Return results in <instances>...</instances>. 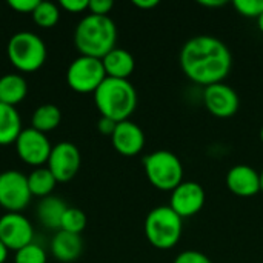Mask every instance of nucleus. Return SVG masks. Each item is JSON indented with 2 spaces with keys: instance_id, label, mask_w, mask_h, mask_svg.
<instances>
[{
  "instance_id": "1",
  "label": "nucleus",
  "mask_w": 263,
  "mask_h": 263,
  "mask_svg": "<svg viewBox=\"0 0 263 263\" xmlns=\"http://www.w3.org/2000/svg\"><path fill=\"white\" fill-rule=\"evenodd\" d=\"M183 74L194 83L210 86L222 83L233 66L230 48L214 35L191 37L180 51Z\"/></svg>"
},
{
  "instance_id": "2",
  "label": "nucleus",
  "mask_w": 263,
  "mask_h": 263,
  "mask_svg": "<svg viewBox=\"0 0 263 263\" xmlns=\"http://www.w3.org/2000/svg\"><path fill=\"white\" fill-rule=\"evenodd\" d=\"M117 26L109 15H85L74 31V43L80 55L103 59L116 48Z\"/></svg>"
},
{
  "instance_id": "3",
  "label": "nucleus",
  "mask_w": 263,
  "mask_h": 263,
  "mask_svg": "<svg viewBox=\"0 0 263 263\" xmlns=\"http://www.w3.org/2000/svg\"><path fill=\"white\" fill-rule=\"evenodd\" d=\"M94 102L102 117L119 123L129 120L137 106V92L129 80L106 77L94 91Z\"/></svg>"
},
{
  "instance_id": "4",
  "label": "nucleus",
  "mask_w": 263,
  "mask_h": 263,
  "mask_svg": "<svg viewBox=\"0 0 263 263\" xmlns=\"http://www.w3.org/2000/svg\"><path fill=\"white\" fill-rule=\"evenodd\" d=\"M183 231V222L170 205L151 210L145 219V236L148 242L157 250L174 248Z\"/></svg>"
},
{
  "instance_id": "5",
  "label": "nucleus",
  "mask_w": 263,
  "mask_h": 263,
  "mask_svg": "<svg viewBox=\"0 0 263 263\" xmlns=\"http://www.w3.org/2000/svg\"><path fill=\"white\" fill-rule=\"evenodd\" d=\"M143 168L149 183L160 191H174L183 182V165L171 151L159 149L148 154Z\"/></svg>"
},
{
  "instance_id": "6",
  "label": "nucleus",
  "mask_w": 263,
  "mask_h": 263,
  "mask_svg": "<svg viewBox=\"0 0 263 263\" xmlns=\"http://www.w3.org/2000/svg\"><path fill=\"white\" fill-rule=\"evenodd\" d=\"M9 62L23 72L39 69L46 60V45L35 32L18 31L15 32L6 46Z\"/></svg>"
},
{
  "instance_id": "7",
  "label": "nucleus",
  "mask_w": 263,
  "mask_h": 263,
  "mask_svg": "<svg viewBox=\"0 0 263 263\" xmlns=\"http://www.w3.org/2000/svg\"><path fill=\"white\" fill-rule=\"evenodd\" d=\"M106 79L102 59L79 55L66 69V83L77 92H94Z\"/></svg>"
},
{
  "instance_id": "8",
  "label": "nucleus",
  "mask_w": 263,
  "mask_h": 263,
  "mask_svg": "<svg viewBox=\"0 0 263 263\" xmlns=\"http://www.w3.org/2000/svg\"><path fill=\"white\" fill-rule=\"evenodd\" d=\"M31 197L28 176L17 170L0 173V205L8 213H20L28 206Z\"/></svg>"
},
{
  "instance_id": "9",
  "label": "nucleus",
  "mask_w": 263,
  "mask_h": 263,
  "mask_svg": "<svg viewBox=\"0 0 263 263\" xmlns=\"http://www.w3.org/2000/svg\"><path fill=\"white\" fill-rule=\"evenodd\" d=\"M14 143H15L18 157L25 163L37 166V168L48 162L51 149H52L48 136L42 131L34 129L32 126L22 129V133L18 134Z\"/></svg>"
},
{
  "instance_id": "10",
  "label": "nucleus",
  "mask_w": 263,
  "mask_h": 263,
  "mask_svg": "<svg viewBox=\"0 0 263 263\" xmlns=\"http://www.w3.org/2000/svg\"><path fill=\"white\" fill-rule=\"evenodd\" d=\"M34 228L28 217L22 213H5L0 217V240L8 250L18 251L32 243Z\"/></svg>"
},
{
  "instance_id": "11",
  "label": "nucleus",
  "mask_w": 263,
  "mask_h": 263,
  "mask_svg": "<svg viewBox=\"0 0 263 263\" xmlns=\"http://www.w3.org/2000/svg\"><path fill=\"white\" fill-rule=\"evenodd\" d=\"M203 103L210 114L219 119L233 117L240 106L239 94L234 88L227 83H214L205 88L203 91Z\"/></svg>"
},
{
  "instance_id": "12",
  "label": "nucleus",
  "mask_w": 263,
  "mask_h": 263,
  "mask_svg": "<svg viewBox=\"0 0 263 263\" xmlns=\"http://www.w3.org/2000/svg\"><path fill=\"white\" fill-rule=\"evenodd\" d=\"M80 168V151L71 142H59L52 146L48 170L54 174L57 182L71 180Z\"/></svg>"
},
{
  "instance_id": "13",
  "label": "nucleus",
  "mask_w": 263,
  "mask_h": 263,
  "mask_svg": "<svg viewBox=\"0 0 263 263\" xmlns=\"http://www.w3.org/2000/svg\"><path fill=\"white\" fill-rule=\"evenodd\" d=\"M205 205V190L197 182H182L171 191L170 208L183 217H193L202 211Z\"/></svg>"
},
{
  "instance_id": "14",
  "label": "nucleus",
  "mask_w": 263,
  "mask_h": 263,
  "mask_svg": "<svg viewBox=\"0 0 263 263\" xmlns=\"http://www.w3.org/2000/svg\"><path fill=\"white\" fill-rule=\"evenodd\" d=\"M111 140L116 151L126 157L139 154L145 146L143 129L131 120L119 122L111 136Z\"/></svg>"
},
{
  "instance_id": "15",
  "label": "nucleus",
  "mask_w": 263,
  "mask_h": 263,
  "mask_svg": "<svg viewBox=\"0 0 263 263\" xmlns=\"http://www.w3.org/2000/svg\"><path fill=\"white\" fill-rule=\"evenodd\" d=\"M228 190L239 197H251L260 191L259 173L248 165H236L227 174Z\"/></svg>"
},
{
  "instance_id": "16",
  "label": "nucleus",
  "mask_w": 263,
  "mask_h": 263,
  "mask_svg": "<svg viewBox=\"0 0 263 263\" xmlns=\"http://www.w3.org/2000/svg\"><path fill=\"white\" fill-rule=\"evenodd\" d=\"M83 251L80 234L59 230L51 240V253L60 262H74Z\"/></svg>"
},
{
  "instance_id": "17",
  "label": "nucleus",
  "mask_w": 263,
  "mask_h": 263,
  "mask_svg": "<svg viewBox=\"0 0 263 263\" xmlns=\"http://www.w3.org/2000/svg\"><path fill=\"white\" fill-rule=\"evenodd\" d=\"M106 77H112V79H125L128 80V77L133 74L134 68H136V60L133 57V54L123 48H114L112 51H109L103 59H102Z\"/></svg>"
},
{
  "instance_id": "18",
  "label": "nucleus",
  "mask_w": 263,
  "mask_h": 263,
  "mask_svg": "<svg viewBox=\"0 0 263 263\" xmlns=\"http://www.w3.org/2000/svg\"><path fill=\"white\" fill-rule=\"evenodd\" d=\"M68 205L57 196L42 197L37 205V217L40 223L51 230H60L62 217L66 211Z\"/></svg>"
},
{
  "instance_id": "19",
  "label": "nucleus",
  "mask_w": 263,
  "mask_h": 263,
  "mask_svg": "<svg viewBox=\"0 0 263 263\" xmlns=\"http://www.w3.org/2000/svg\"><path fill=\"white\" fill-rule=\"evenodd\" d=\"M28 92V83L20 74H3L0 77V103L15 106Z\"/></svg>"
},
{
  "instance_id": "20",
  "label": "nucleus",
  "mask_w": 263,
  "mask_h": 263,
  "mask_svg": "<svg viewBox=\"0 0 263 263\" xmlns=\"http://www.w3.org/2000/svg\"><path fill=\"white\" fill-rule=\"evenodd\" d=\"M20 133L22 120L15 106L0 103V145L15 142Z\"/></svg>"
},
{
  "instance_id": "21",
  "label": "nucleus",
  "mask_w": 263,
  "mask_h": 263,
  "mask_svg": "<svg viewBox=\"0 0 263 263\" xmlns=\"http://www.w3.org/2000/svg\"><path fill=\"white\" fill-rule=\"evenodd\" d=\"M60 120H62V111L54 103L40 105L39 108H35V111L32 112V117H31L32 128L37 131H42V133L57 128Z\"/></svg>"
},
{
  "instance_id": "22",
  "label": "nucleus",
  "mask_w": 263,
  "mask_h": 263,
  "mask_svg": "<svg viewBox=\"0 0 263 263\" xmlns=\"http://www.w3.org/2000/svg\"><path fill=\"white\" fill-rule=\"evenodd\" d=\"M55 183H57V179L48 170V166L46 168L39 166L28 176V185H29L32 196H39V197L49 196L51 191L54 190Z\"/></svg>"
},
{
  "instance_id": "23",
  "label": "nucleus",
  "mask_w": 263,
  "mask_h": 263,
  "mask_svg": "<svg viewBox=\"0 0 263 263\" xmlns=\"http://www.w3.org/2000/svg\"><path fill=\"white\" fill-rule=\"evenodd\" d=\"M31 14H32L34 22L42 28H51L60 18L59 6L55 3H52V2H45V0H40L39 5L35 6V9Z\"/></svg>"
},
{
  "instance_id": "24",
  "label": "nucleus",
  "mask_w": 263,
  "mask_h": 263,
  "mask_svg": "<svg viewBox=\"0 0 263 263\" xmlns=\"http://www.w3.org/2000/svg\"><path fill=\"white\" fill-rule=\"evenodd\" d=\"M85 227H86V214L80 208L68 206L62 217L60 230L74 233V234H80L85 230Z\"/></svg>"
},
{
  "instance_id": "25",
  "label": "nucleus",
  "mask_w": 263,
  "mask_h": 263,
  "mask_svg": "<svg viewBox=\"0 0 263 263\" xmlns=\"http://www.w3.org/2000/svg\"><path fill=\"white\" fill-rule=\"evenodd\" d=\"M14 263H46V251L43 247L32 242L15 251Z\"/></svg>"
},
{
  "instance_id": "26",
  "label": "nucleus",
  "mask_w": 263,
  "mask_h": 263,
  "mask_svg": "<svg viewBox=\"0 0 263 263\" xmlns=\"http://www.w3.org/2000/svg\"><path fill=\"white\" fill-rule=\"evenodd\" d=\"M236 11L250 18H259L263 14V0H234Z\"/></svg>"
},
{
  "instance_id": "27",
  "label": "nucleus",
  "mask_w": 263,
  "mask_h": 263,
  "mask_svg": "<svg viewBox=\"0 0 263 263\" xmlns=\"http://www.w3.org/2000/svg\"><path fill=\"white\" fill-rule=\"evenodd\" d=\"M174 263H213L208 256H205L200 251H194V250H188L180 253Z\"/></svg>"
},
{
  "instance_id": "28",
  "label": "nucleus",
  "mask_w": 263,
  "mask_h": 263,
  "mask_svg": "<svg viewBox=\"0 0 263 263\" xmlns=\"http://www.w3.org/2000/svg\"><path fill=\"white\" fill-rule=\"evenodd\" d=\"M112 6H114L112 0H89L88 3L89 12L96 15H108Z\"/></svg>"
},
{
  "instance_id": "29",
  "label": "nucleus",
  "mask_w": 263,
  "mask_h": 263,
  "mask_svg": "<svg viewBox=\"0 0 263 263\" xmlns=\"http://www.w3.org/2000/svg\"><path fill=\"white\" fill-rule=\"evenodd\" d=\"M40 0H9L8 5L18 12H32Z\"/></svg>"
},
{
  "instance_id": "30",
  "label": "nucleus",
  "mask_w": 263,
  "mask_h": 263,
  "mask_svg": "<svg viewBox=\"0 0 263 263\" xmlns=\"http://www.w3.org/2000/svg\"><path fill=\"white\" fill-rule=\"evenodd\" d=\"M89 0H60V6L69 12H82L88 9Z\"/></svg>"
},
{
  "instance_id": "31",
  "label": "nucleus",
  "mask_w": 263,
  "mask_h": 263,
  "mask_svg": "<svg viewBox=\"0 0 263 263\" xmlns=\"http://www.w3.org/2000/svg\"><path fill=\"white\" fill-rule=\"evenodd\" d=\"M116 126H117V122H114V120H111L108 117H100L99 122H97V129L105 136H112Z\"/></svg>"
},
{
  "instance_id": "32",
  "label": "nucleus",
  "mask_w": 263,
  "mask_h": 263,
  "mask_svg": "<svg viewBox=\"0 0 263 263\" xmlns=\"http://www.w3.org/2000/svg\"><path fill=\"white\" fill-rule=\"evenodd\" d=\"M133 3H134V6H137L140 9H151L159 5V0H134Z\"/></svg>"
},
{
  "instance_id": "33",
  "label": "nucleus",
  "mask_w": 263,
  "mask_h": 263,
  "mask_svg": "<svg viewBox=\"0 0 263 263\" xmlns=\"http://www.w3.org/2000/svg\"><path fill=\"white\" fill-rule=\"evenodd\" d=\"M199 3L206 8H220V6L227 5L225 0H199Z\"/></svg>"
},
{
  "instance_id": "34",
  "label": "nucleus",
  "mask_w": 263,
  "mask_h": 263,
  "mask_svg": "<svg viewBox=\"0 0 263 263\" xmlns=\"http://www.w3.org/2000/svg\"><path fill=\"white\" fill-rule=\"evenodd\" d=\"M8 248L5 247V243L0 240V263H3L5 260H6V257H8Z\"/></svg>"
},
{
  "instance_id": "35",
  "label": "nucleus",
  "mask_w": 263,
  "mask_h": 263,
  "mask_svg": "<svg viewBox=\"0 0 263 263\" xmlns=\"http://www.w3.org/2000/svg\"><path fill=\"white\" fill-rule=\"evenodd\" d=\"M257 26H259V29L263 32V14L257 18Z\"/></svg>"
},
{
  "instance_id": "36",
  "label": "nucleus",
  "mask_w": 263,
  "mask_h": 263,
  "mask_svg": "<svg viewBox=\"0 0 263 263\" xmlns=\"http://www.w3.org/2000/svg\"><path fill=\"white\" fill-rule=\"evenodd\" d=\"M259 177H260V191H263V171L259 173Z\"/></svg>"
},
{
  "instance_id": "37",
  "label": "nucleus",
  "mask_w": 263,
  "mask_h": 263,
  "mask_svg": "<svg viewBox=\"0 0 263 263\" xmlns=\"http://www.w3.org/2000/svg\"><path fill=\"white\" fill-rule=\"evenodd\" d=\"M260 139H262V142H263V126H262V129H260Z\"/></svg>"
}]
</instances>
